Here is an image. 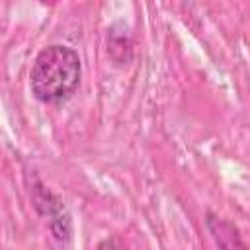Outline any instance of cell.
<instances>
[{
  "label": "cell",
  "instance_id": "6da1fadb",
  "mask_svg": "<svg viewBox=\"0 0 250 250\" xmlns=\"http://www.w3.org/2000/svg\"><path fill=\"white\" fill-rule=\"evenodd\" d=\"M82 74V62L74 49L66 45H49L39 51L29 72L33 96L43 104H61L68 100Z\"/></svg>",
  "mask_w": 250,
  "mask_h": 250
},
{
  "label": "cell",
  "instance_id": "3957f363",
  "mask_svg": "<svg viewBox=\"0 0 250 250\" xmlns=\"http://www.w3.org/2000/svg\"><path fill=\"white\" fill-rule=\"evenodd\" d=\"M207 225H209L213 238L221 250H248L246 244L242 242V238L238 236V230L232 225H229L227 221L209 215Z\"/></svg>",
  "mask_w": 250,
  "mask_h": 250
},
{
  "label": "cell",
  "instance_id": "277c9868",
  "mask_svg": "<svg viewBox=\"0 0 250 250\" xmlns=\"http://www.w3.org/2000/svg\"><path fill=\"white\" fill-rule=\"evenodd\" d=\"M98 250H125V248L121 246L119 240H115V238H105V240H102V242L98 244Z\"/></svg>",
  "mask_w": 250,
  "mask_h": 250
},
{
  "label": "cell",
  "instance_id": "7a4b0ae2",
  "mask_svg": "<svg viewBox=\"0 0 250 250\" xmlns=\"http://www.w3.org/2000/svg\"><path fill=\"white\" fill-rule=\"evenodd\" d=\"M35 203H37V209L43 213V217H47V223H49V229L53 230V234L59 240H66L70 236V217H68L62 201L57 195H53L49 189H45L43 186H37Z\"/></svg>",
  "mask_w": 250,
  "mask_h": 250
}]
</instances>
